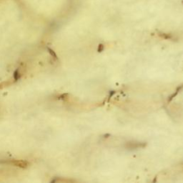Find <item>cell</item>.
<instances>
[{
	"instance_id": "6da1fadb",
	"label": "cell",
	"mask_w": 183,
	"mask_h": 183,
	"mask_svg": "<svg viewBox=\"0 0 183 183\" xmlns=\"http://www.w3.org/2000/svg\"><path fill=\"white\" fill-rule=\"evenodd\" d=\"M11 163L16 167H21V168H26L28 167L29 165V162L26 160H13L12 162H11Z\"/></svg>"
},
{
	"instance_id": "7a4b0ae2",
	"label": "cell",
	"mask_w": 183,
	"mask_h": 183,
	"mask_svg": "<svg viewBox=\"0 0 183 183\" xmlns=\"http://www.w3.org/2000/svg\"><path fill=\"white\" fill-rule=\"evenodd\" d=\"M15 82V81H14ZM14 82L12 81H7V82H3L0 84V89H3L4 87H7L8 86L11 85Z\"/></svg>"
},
{
	"instance_id": "3957f363",
	"label": "cell",
	"mask_w": 183,
	"mask_h": 183,
	"mask_svg": "<svg viewBox=\"0 0 183 183\" xmlns=\"http://www.w3.org/2000/svg\"><path fill=\"white\" fill-rule=\"evenodd\" d=\"M47 50L49 51V53L51 54V56L53 57L54 59H57V54H56V53L54 52V51H53L50 48H49V47H47Z\"/></svg>"
},
{
	"instance_id": "277c9868",
	"label": "cell",
	"mask_w": 183,
	"mask_h": 183,
	"mask_svg": "<svg viewBox=\"0 0 183 183\" xmlns=\"http://www.w3.org/2000/svg\"><path fill=\"white\" fill-rule=\"evenodd\" d=\"M19 77H20V74L19 72V69H17L14 73V80H18L19 79Z\"/></svg>"
}]
</instances>
